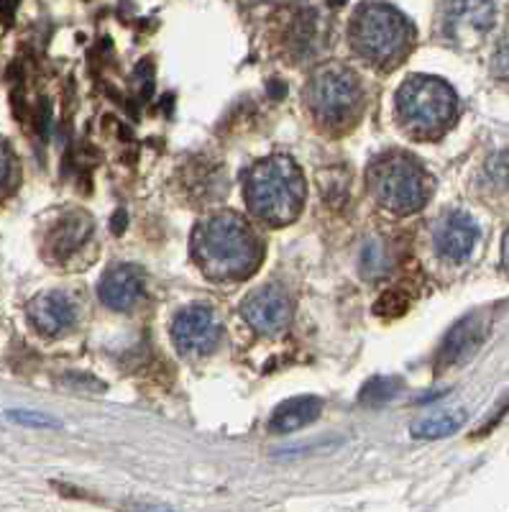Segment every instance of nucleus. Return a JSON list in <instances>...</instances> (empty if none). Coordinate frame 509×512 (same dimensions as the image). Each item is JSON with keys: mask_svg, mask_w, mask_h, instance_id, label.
Returning <instances> with one entry per match:
<instances>
[{"mask_svg": "<svg viewBox=\"0 0 509 512\" xmlns=\"http://www.w3.org/2000/svg\"><path fill=\"white\" fill-rule=\"evenodd\" d=\"M197 264L213 280H243L256 269L261 246L251 226L238 213H218L197 226L192 236Z\"/></svg>", "mask_w": 509, "mask_h": 512, "instance_id": "1", "label": "nucleus"}, {"mask_svg": "<svg viewBox=\"0 0 509 512\" xmlns=\"http://www.w3.org/2000/svg\"><path fill=\"white\" fill-rule=\"evenodd\" d=\"M246 203L261 221L282 226L300 216L305 203V180L292 159L269 157L246 175Z\"/></svg>", "mask_w": 509, "mask_h": 512, "instance_id": "2", "label": "nucleus"}, {"mask_svg": "<svg viewBox=\"0 0 509 512\" xmlns=\"http://www.w3.org/2000/svg\"><path fill=\"white\" fill-rule=\"evenodd\" d=\"M397 116L417 139H433L456 116V93L438 77L415 75L397 93Z\"/></svg>", "mask_w": 509, "mask_h": 512, "instance_id": "3", "label": "nucleus"}, {"mask_svg": "<svg viewBox=\"0 0 509 512\" xmlns=\"http://www.w3.org/2000/svg\"><path fill=\"white\" fill-rule=\"evenodd\" d=\"M412 29L400 11L384 3H369L356 11L351 21L353 52L371 64H392L407 52Z\"/></svg>", "mask_w": 509, "mask_h": 512, "instance_id": "4", "label": "nucleus"}, {"mask_svg": "<svg viewBox=\"0 0 509 512\" xmlns=\"http://www.w3.org/2000/svg\"><path fill=\"white\" fill-rule=\"evenodd\" d=\"M369 187L376 203L392 213H415L430 198V177L407 154H387L369 167Z\"/></svg>", "mask_w": 509, "mask_h": 512, "instance_id": "5", "label": "nucleus"}, {"mask_svg": "<svg viewBox=\"0 0 509 512\" xmlns=\"http://www.w3.org/2000/svg\"><path fill=\"white\" fill-rule=\"evenodd\" d=\"M307 103L325 126H346L361 108L359 80L348 67L325 64L310 77Z\"/></svg>", "mask_w": 509, "mask_h": 512, "instance_id": "6", "label": "nucleus"}, {"mask_svg": "<svg viewBox=\"0 0 509 512\" xmlns=\"http://www.w3.org/2000/svg\"><path fill=\"white\" fill-rule=\"evenodd\" d=\"M494 26L492 0H446L440 29L451 44L461 49L479 47Z\"/></svg>", "mask_w": 509, "mask_h": 512, "instance_id": "7", "label": "nucleus"}, {"mask_svg": "<svg viewBox=\"0 0 509 512\" xmlns=\"http://www.w3.org/2000/svg\"><path fill=\"white\" fill-rule=\"evenodd\" d=\"M241 313L254 331L264 333V336H277V333H282L284 328L290 326L292 303L287 292L274 285H267L251 292L243 300Z\"/></svg>", "mask_w": 509, "mask_h": 512, "instance_id": "8", "label": "nucleus"}, {"mask_svg": "<svg viewBox=\"0 0 509 512\" xmlns=\"http://www.w3.org/2000/svg\"><path fill=\"white\" fill-rule=\"evenodd\" d=\"M218 336V320L205 305H190L172 323L174 344L185 354H210L218 344Z\"/></svg>", "mask_w": 509, "mask_h": 512, "instance_id": "9", "label": "nucleus"}, {"mask_svg": "<svg viewBox=\"0 0 509 512\" xmlns=\"http://www.w3.org/2000/svg\"><path fill=\"white\" fill-rule=\"evenodd\" d=\"M479 241V226L474 218L463 210H451L435 223L433 244L443 259L448 262H466Z\"/></svg>", "mask_w": 509, "mask_h": 512, "instance_id": "10", "label": "nucleus"}, {"mask_svg": "<svg viewBox=\"0 0 509 512\" xmlns=\"http://www.w3.org/2000/svg\"><path fill=\"white\" fill-rule=\"evenodd\" d=\"M31 326L44 336H62L77 320V305L64 292H41L29 305Z\"/></svg>", "mask_w": 509, "mask_h": 512, "instance_id": "11", "label": "nucleus"}, {"mask_svg": "<svg viewBox=\"0 0 509 512\" xmlns=\"http://www.w3.org/2000/svg\"><path fill=\"white\" fill-rule=\"evenodd\" d=\"M484 338H486L484 313L466 315L463 320H458L456 326L448 331V336L443 338V346H440L438 351V369L453 367V364H461V361L469 359V356L479 349Z\"/></svg>", "mask_w": 509, "mask_h": 512, "instance_id": "12", "label": "nucleus"}, {"mask_svg": "<svg viewBox=\"0 0 509 512\" xmlns=\"http://www.w3.org/2000/svg\"><path fill=\"white\" fill-rule=\"evenodd\" d=\"M98 292L100 300L110 310L126 313L144 297V274H141L139 267H131V264L113 267L103 274Z\"/></svg>", "mask_w": 509, "mask_h": 512, "instance_id": "13", "label": "nucleus"}, {"mask_svg": "<svg viewBox=\"0 0 509 512\" xmlns=\"http://www.w3.org/2000/svg\"><path fill=\"white\" fill-rule=\"evenodd\" d=\"M90 228H93V223H90V218H87L85 213H80V210L59 218L47 241L54 259H67L72 251L80 249V246L85 244L87 236H90Z\"/></svg>", "mask_w": 509, "mask_h": 512, "instance_id": "14", "label": "nucleus"}, {"mask_svg": "<svg viewBox=\"0 0 509 512\" xmlns=\"http://www.w3.org/2000/svg\"><path fill=\"white\" fill-rule=\"evenodd\" d=\"M323 410V402L318 397H292V400L282 402L274 410L272 420H269V431L272 433H295L305 425L313 423Z\"/></svg>", "mask_w": 509, "mask_h": 512, "instance_id": "15", "label": "nucleus"}, {"mask_svg": "<svg viewBox=\"0 0 509 512\" xmlns=\"http://www.w3.org/2000/svg\"><path fill=\"white\" fill-rule=\"evenodd\" d=\"M466 418H469V413H466L463 408L443 410V413L428 415V418L412 423V436L428 438V441H435V438H448L456 431H461Z\"/></svg>", "mask_w": 509, "mask_h": 512, "instance_id": "16", "label": "nucleus"}, {"mask_svg": "<svg viewBox=\"0 0 509 512\" xmlns=\"http://www.w3.org/2000/svg\"><path fill=\"white\" fill-rule=\"evenodd\" d=\"M389 249L382 239H369L366 246L361 249L359 267L364 277L369 280H376V277H384L389 272Z\"/></svg>", "mask_w": 509, "mask_h": 512, "instance_id": "17", "label": "nucleus"}, {"mask_svg": "<svg viewBox=\"0 0 509 512\" xmlns=\"http://www.w3.org/2000/svg\"><path fill=\"white\" fill-rule=\"evenodd\" d=\"M486 180L494 187H509V152L497 154L486 164Z\"/></svg>", "mask_w": 509, "mask_h": 512, "instance_id": "18", "label": "nucleus"}, {"mask_svg": "<svg viewBox=\"0 0 509 512\" xmlns=\"http://www.w3.org/2000/svg\"><path fill=\"white\" fill-rule=\"evenodd\" d=\"M394 390H397V382H394V379H371L364 387V392H361V400L384 402L389 400V397H394Z\"/></svg>", "mask_w": 509, "mask_h": 512, "instance_id": "19", "label": "nucleus"}, {"mask_svg": "<svg viewBox=\"0 0 509 512\" xmlns=\"http://www.w3.org/2000/svg\"><path fill=\"white\" fill-rule=\"evenodd\" d=\"M8 418L21 425H29V428H59V420L49 418L44 413H31V410H11Z\"/></svg>", "mask_w": 509, "mask_h": 512, "instance_id": "20", "label": "nucleus"}, {"mask_svg": "<svg viewBox=\"0 0 509 512\" xmlns=\"http://www.w3.org/2000/svg\"><path fill=\"white\" fill-rule=\"evenodd\" d=\"M405 308H407V300L402 297L400 290H389L387 295L376 303V313L379 315H400L405 313Z\"/></svg>", "mask_w": 509, "mask_h": 512, "instance_id": "21", "label": "nucleus"}, {"mask_svg": "<svg viewBox=\"0 0 509 512\" xmlns=\"http://www.w3.org/2000/svg\"><path fill=\"white\" fill-rule=\"evenodd\" d=\"M8 169H11V157H8V149H6V146L0 144V185L6 182Z\"/></svg>", "mask_w": 509, "mask_h": 512, "instance_id": "22", "label": "nucleus"}, {"mask_svg": "<svg viewBox=\"0 0 509 512\" xmlns=\"http://www.w3.org/2000/svg\"><path fill=\"white\" fill-rule=\"evenodd\" d=\"M502 264L509 269V231L504 233V241H502Z\"/></svg>", "mask_w": 509, "mask_h": 512, "instance_id": "23", "label": "nucleus"}, {"mask_svg": "<svg viewBox=\"0 0 509 512\" xmlns=\"http://www.w3.org/2000/svg\"><path fill=\"white\" fill-rule=\"evenodd\" d=\"M251 3H269V0H251Z\"/></svg>", "mask_w": 509, "mask_h": 512, "instance_id": "24", "label": "nucleus"}]
</instances>
